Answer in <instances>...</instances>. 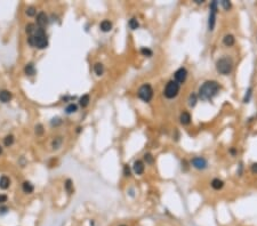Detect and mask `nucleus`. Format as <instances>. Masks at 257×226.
<instances>
[{"label":"nucleus","mask_w":257,"mask_h":226,"mask_svg":"<svg viewBox=\"0 0 257 226\" xmlns=\"http://www.w3.org/2000/svg\"><path fill=\"white\" fill-rule=\"evenodd\" d=\"M218 90H219V85L217 81H206L199 88V97L202 101H208V99H212L214 96H216Z\"/></svg>","instance_id":"nucleus-1"},{"label":"nucleus","mask_w":257,"mask_h":226,"mask_svg":"<svg viewBox=\"0 0 257 226\" xmlns=\"http://www.w3.org/2000/svg\"><path fill=\"white\" fill-rule=\"evenodd\" d=\"M216 69L221 74H224V76L230 74V73L232 72V69H233L232 60L230 57H226V56L219 58L216 62Z\"/></svg>","instance_id":"nucleus-2"},{"label":"nucleus","mask_w":257,"mask_h":226,"mask_svg":"<svg viewBox=\"0 0 257 226\" xmlns=\"http://www.w3.org/2000/svg\"><path fill=\"white\" fill-rule=\"evenodd\" d=\"M137 95H138V97L141 98L142 101L146 102V103L150 102L153 97V89H152V87H151V85L145 84V85L141 86L140 89H138Z\"/></svg>","instance_id":"nucleus-3"},{"label":"nucleus","mask_w":257,"mask_h":226,"mask_svg":"<svg viewBox=\"0 0 257 226\" xmlns=\"http://www.w3.org/2000/svg\"><path fill=\"white\" fill-rule=\"evenodd\" d=\"M178 92H180V84H177L176 81H174V80H170L168 84L166 85L164 94H165V96L167 97V98L170 99V98L176 97Z\"/></svg>","instance_id":"nucleus-4"},{"label":"nucleus","mask_w":257,"mask_h":226,"mask_svg":"<svg viewBox=\"0 0 257 226\" xmlns=\"http://www.w3.org/2000/svg\"><path fill=\"white\" fill-rule=\"evenodd\" d=\"M216 12H217V1L214 0L210 4V14H209V20H208V28L212 31L214 30L215 26V22H216Z\"/></svg>","instance_id":"nucleus-5"},{"label":"nucleus","mask_w":257,"mask_h":226,"mask_svg":"<svg viewBox=\"0 0 257 226\" xmlns=\"http://www.w3.org/2000/svg\"><path fill=\"white\" fill-rule=\"evenodd\" d=\"M174 77H175V81H176L177 84H183V82L186 80L188 71H186L185 68H180V69L175 72V76H174Z\"/></svg>","instance_id":"nucleus-6"},{"label":"nucleus","mask_w":257,"mask_h":226,"mask_svg":"<svg viewBox=\"0 0 257 226\" xmlns=\"http://www.w3.org/2000/svg\"><path fill=\"white\" fill-rule=\"evenodd\" d=\"M191 163H192V166L196 168V169H199V170L205 169L206 167H207V161H206V159H204V158H201V157L192 159Z\"/></svg>","instance_id":"nucleus-7"},{"label":"nucleus","mask_w":257,"mask_h":226,"mask_svg":"<svg viewBox=\"0 0 257 226\" xmlns=\"http://www.w3.org/2000/svg\"><path fill=\"white\" fill-rule=\"evenodd\" d=\"M36 38V47H38L39 49H44L48 46V41L47 38L45 37H34Z\"/></svg>","instance_id":"nucleus-8"},{"label":"nucleus","mask_w":257,"mask_h":226,"mask_svg":"<svg viewBox=\"0 0 257 226\" xmlns=\"http://www.w3.org/2000/svg\"><path fill=\"white\" fill-rule=\"evenodd\" d=\"M37 23H38V25H39L40 28L45 26V25L48 23V17L46 15V13L41 12L38 14V16H37Z\"/></svg>","instance_id":"nucleus-9"},{"label":"nucleus","mask_w":257,"mask_h":226,"mask_svg":"<svg viewBox=\"0 0 257 226\" xmlns=\"http://www.w3.org/2000/svg\"><path fill=\"white\" fill-rule=\"evenodd\" d=\"M133 170L136 175H142L144 173V163L142 161H140V160L135 161L133 166Z\"/></svg>","instance_id":"nucleus-10"},{"label":"nucleus","mask_w":257,"mask_h":226,"mask_svg":"<svg viewBox=\"0 0 257 226\" xmlns=\"http://www.w3.org/2000/svg\"><path fill=\"white\" fill-rule=\"evenodd\" d=\"M234 41H235V39H234V37H233L232 34H226V36L223 38V44H224L226 47H231V46H233V45H234Z\"/></svg>","instance_id":"nucleus-11"},{"label":"nucleus","mask_w":257,"mask_h":226,"mask_svg":"<svg viewBox=\"0 0 257 226\" xmlns=\"http://www.w3.org/2000/svg\"><path fill=\"white\" fill-rule=\"evenodd\" d=\"M100 28L103 32H109V31H111V29H112V23L108 20H104L102 23H101Z\"/></svg>","instance_id":"nucleus-12"},{"label":"nucleus","mask_w":257,"mask_h":226,"mask_svg":"<svg viewBox=\"0 0 257 226\" xmlns=\"http://www.w3.org/2000/svg\"><path fill=\"white\" fill-rule=\"evenodd\" d=\"M180 120H181L182 125H189L190 122H191V115H190V113L189 112H183L181 114Z\"/></svg>","instance_id":"nucleus-13"},{"label":"nucleus","mask_w":257,"mask_h":226,"mask_svg":"<svg viewBox=\"0 0 257 226\" xmlns=\"http://www.w3.org/2000/svg\"><path fill=\"white\" fill-rule=\"evenodd\" d=\"M223 186H224V183L219 178H215V179L212 181V187L214 190H221Z\"/></svg>","instance_id":"nucleus-14"},{"label":"nucleus","mask_w":257,"mask_h":226,"mask_svg":"<svg viewBox=\"0 0 257 226\" xmlns=\"http://www.w3.org/2000/svg\"><path fill=\"white\" fill-rule=\"evenodd\" d=\"M9 184H10V181H9V178L7 177V176L0 177V189H2V190L8 189Z\"/></svg>","instance_id":"nucleus-15"},{"label":"nucleus","mask_w":257,"mask_h":226,"mask_svg":"<svg viewBox=\"0 0 257 226\" xmlns=\"http://www.w3.org/2000/svg\"><path fill=\"white\" fill-rule=\"evenodd\" d=\"M10 97H12V95H10V93L7 92V90H2V92H0V101L1 102H4V103L8 102L9 99H10Z\"/></svg>","instance_id":"nucleus-16"},{"label":"nucleus","mask_w":257,"mask_h":226,"mask_svg":"<svg viewBox=\"0 0 257 226\" xmlns=\"http://www.w3.org/2000/svg\"><path fill=\"white\" fill-rule=\"evenodd\" d=\"M94 71H95V73H96L97 76H102L103 72H104V66H103V64L102 63H96V64L94 65Z\"/></svg>","instance_id":"nucleus-17"},{"label":"nucleus","mask_w":257,"mask_h":226,"mask_svg":"<svg viewBox=\"0 0 257 226\" xmlns=\"http://www.w3.org/2000/svg\"><path fill=\"white\" fill-rule=\"evenodd\" d=\"M23 191L25 193H32L33 192V185L30 182L23 183Z\"/></svg>","instance_id":"nucleus-18"},{"label":"nucleus","mask_w":257,"mask_h":226,"mask_svg":"<svg viewBox=\"0 0 257 226\" xmlns=\"http://www.w3.org/2000/svg\"><path fill=\"white\" fill-rule=\"evenodd\" d=\"M25 73L28 74V76H33L34 73H36V70H34V66H33L32 64H28L26 66H25L24 69Z\"/></svg>","instance_id":"nucleus-19"},{"label":"nucleus","mask_w":257,"mask_h":226,"mask_svg":"<svg viewBox=\"0 0 257 226\" xmlns=\"http://www.w3.org/2000/svg\"><path fill=\"white\" fill-rule=\"evenodd\" d=\"M128 25L132 30H136V29L140 28V24H138V22H137L136 18H132V20L128 22Z\"/></svg>","instance_id":"nucleus-20"},{"label":"nucleus","mask_w":257,"mask_h":226,"mask_svg":"<svg viewBox=\"0 0 257 226\" xmlns=\"http://www.w3.org/2000/svg\"><path fill=\"white\" fill-rule=\"evenodd\" d=\"M197 101H198L197 95H196L194 93L191 94V95H190V97H189V105H190V106H194V105L197 104Z\"/></svg>","instance_id":"nucleus-21"},{"label":"nucleus","mask_w":257,"mask_h":226,"mask_svg":"<svg viewBox=\"0 0 257 226\" xmlns=\"http://www.w3.org/2000/svg\"><path fill=\"white\" fill-rule=\"evenodd\" d=\"M89 104V95H84L80 98V105L82 107H86Z\"/></svg>","instance_id":"nucleus-22"},{"label":"nucleus","mask_w":257,"mask_h":226,"mask_svg":"<svg viewBox=\"0 0 257 226\" xmlns=\"http://www.w3.org/2000/svg\"><path fill=\"white\" fill-rule=\"evenodd\" d=\"M13 142H14V137H13L12 135H8V136H6L4 139V143L6 146H10L13 144Z\"/></svg>","instance_id":"nucleus-23"},{"label":"nucleus","mask_w":257,"mask_h":226,"mask_svg":"<svg viewBox=\"0 0 257 226\" xmlns=\"http://www.w3.org/2000/svg\"><path fill=\"white\" fill-rule=\"evenodd\" d=\"M65 111H66V113H69V114H70V113L76 112V111H77V105H76V104H70V105H68V106H66V110H65Z\"/></svg>","instance_id":"nucleus-24"},{"label":"nucleus","mask_w":257,"mask_h":226,"mask_svg":"<svg viewBox=\"0 0 257 226\" xmlns=\"http://www.w3.org/2000/svg\"><path fill=\"white\" fill-rule=\"evenodd\" d=\"M72 182H71V179H68L66 182H65V189H66V191H68L69 193H72V191H73V189H72Z\"/></svg>","instance_id":"nucleus-25"},{"label":"nucleus","mask_w":257,"mask_h":226,"mask_svg":"<svg viewBox=\"0 0 257 226\" xmlns=\"http://www.w3.org/2000/svg\"><path fill=\"white\" fill-rule=\"evenodd\" d=\"M141 53L144 55V56H152V50L150 48H145V47H143V48L141 49Z\"/></svg>","instance_id":"nucleus-26"},{"label":"nucleus","mask_w":257,"mask_h":226,"mask_svg":"<svg viewBox=\"0 0 257 226\" xmlns=\"http://www.w3.org/2000/svg\"><path fill=\"white\" fill-rule=\"evenodd\" d=\"M25 30H26V32H28V33H33L34 31H36V25L31 24V23H30V24L26 25Z\"/></svg>","instance_id":"nucleus-27"},{"label":"nucleus","mask_w":257,"mask_h":226,"mask_svg":"<svg viewBox=\"0 0 257 226\" xmlns=\"http://www.w3.org/2000/svg\"><path fill=\"white\" fill-rule=\"evenodd\" d=\"M144 160L146 161V163H150V165H152V163H153V157H152V154L146 153V154L144 155Z\"/></svg>","instance_id":"nucleus-28"},{"label":"nucleus","mask_w":257,"mask_h":226,"mask_svg":"<svg viewBox=\"0 0 257 226\" xmlns=\"http://www.w3.org/2000/svg\"><path fill=\"white\" fill-rule=\"evenodd\" d=\"M221 5L223 6V8L226 9V10H229V9L231 8V2H230V1H227V0H222Z\"/></svg>","instance_id":"nucleus-29"},{"label":"nucleus","mask_w":257,"mask_h":226,"mask_svg":"<svg viewBox=\"0 0 257 226\" xmlns=\"http://www.w3.org/2000/svg\"><path fill=\"white\" fill-rule=\"evenodd\" d=\"M251 92H253V88H248V90H247V94H246L245 98H243V102L245 103H248L249 99H250V96H251Z\"/></svg>","instance_id":"nucleus-30"},{"label":"nucleus","mask_w":257,"mask_h":226,"mask_svg":"<svg viewBox=\"0 0 257 226\" xmlns=\"http://www.w3.org/2000/svg\"><path fill=\"white\" fill-rule=\"evenodd\" d=\"M61 143H62V138L57 137L55 141L53 142V147H54V149H58V147H60V145H61Z\"/></svg>","instance_id":"nucleus-31"},{"label":"nucleus","mask_w":257,"mask_h":226,"mask_svg":"<svg viewBox=\"0 0 257 226\" xmlns=\"http://www.w3.org/2000/svg\"><path fill=\"white\" fill-rule=\"evenodd\" d=\"M36 8L34 7H29L28 9H26V14H28L29 16H34L36 15Z\"/></svg>","instance_id":"nucleus-32"},{"label":"nucleus","mask_w":257,"mask_h":226,"mask_svg":"<svg viewBox=\"0 0 257 226\" xmlns=\"http://www.w3.org/2000/svg\"><path fill=\"white\" fill-rule=\"evenodd\" d=\"M124 174H125V176H127V177H129V176H130V169H129L128 165L125 166V168H124Z\"/></svg>","instance_id":"nucleus-33"},{"label":"nucleus","mask_w":257,"mask_h":226,"mask_svg":"<svg viewBox=\"0 0 257 226\" xmlns=\"http://www.w3.org/2000/svg\"><path fill=\"white\" fill-rule=\"evenodd\" d=\"M36 133L38 134V135H41V134L44 133V130H42V126L41 125H38L36 127Z\"/></svg>","instance_id":"nucleus-34"},{"label":"nucleus","mask_w":257,"mask_h":226,"mask_svg":"<svg viewBox=\"0 0 257 226\" xmlns=\"http://www.w3.org/2000/svg\"><path fill=\"white\" fill-rule=\"evenodd\" d=\"M29 44L31 45V46H36V38L33 36H31L29 38Z\"/></svg>","instance_id":"nucleus-35"},{"label":"nucleus","mask_w":257,"mask_h":226,"mask_svg":"<svg viewBox=\"0 0 257 226\" xmlns=\"http://www.w3.org/2000/svg\"><path fill=\"white\" fill-rule=\"evenodd\" d=\"M6 201H7V197L4 195V194H0V203H4Z\"/></svg>","instance_id":"nucleus-36"},{"label":"nucleus","mask_w":257,"mask_h":226,"mask_svg":"<svg viewBox=\"0 0 257 226\" xmlns=\"http://www.w3.org/2000/svg\"><path fill=\"white\" fill-rule=\"evenodd\" d=\"M251 171H253L254 174L257 175V163H254V165L251 166Z\"/></svg>","instance_id":"nucleus-37"},{"label":"nucleus","mask_w":257,"mask_h":226,"mask_svg":"<svg viewBox=\"0 0 257 226\" xmlns=\"http://www.w3.org/2000/svg\"><path fill=\"white\" fill-rule=\"evenodd\" d=\"M6 210H7L6 207H1V208H0V212H6Z\"/></svg>","instance_id":"nucleus-38"},{"label":"nucleus","mask_w":257,"mask_h":226,"mask_svg":"<svg viewBox=\"0 0 257 226\" xmlns=\"http://www.w3.org/2000/svg\"><path fill=\"white\" fill-rule=\"evenodd\" d=\"M230 152H231V154H233V155H235V154H237V151H235L234 149H231L230 150Z\"/></svg>","instance_id":"nucleus-39"},{"label":"nucleus","mask_w":257,"mask_h":226,"mask_svg":"<svg viewBox=\"0 0 257 226\" xmlns=\"http://www.w3.org/2000/svg\"><path fill=\"white\" fill-rule=\"evenodd\" d=\"M1 151H2V150H1V146H0V153H1Z\"/></svg>","instance_id":"nucleus-40"},{"label":"nucleus","mask_w":257,"mask_h":226,"mask_svg":"<svg viewBox=\"0 0 257 226\" xmlns=\"http://www.w3.org/2000/svg\"><path fill=\"white\" fill-rule=\"evenodd\" d=\"M121 226H126V225H121Z\"/></svg>","instance_id":"nucleus-41"}]
</instances>
